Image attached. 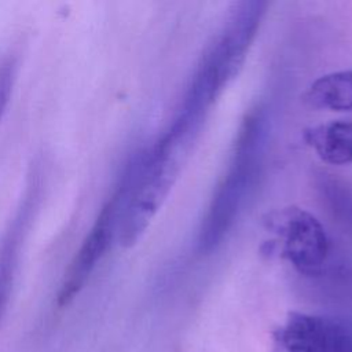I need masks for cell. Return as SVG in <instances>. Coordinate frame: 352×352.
I'll use <instances>...</instances> for the list:
<instances>
[{
    "label": "cell",
    "instance_id": "1",
    "mask_svg": "<svg viewBox=\"0 0 352 352\" xmlns=\"http://www.w3.org/2000/svg\"><path fill=\"white\" fill-rule=\"evenodd\" d=\"M199 135L194 126L175 120L155 144L136 155L125 169V194L117 239L121 246H133L169 195L182 166Z\"/></svg>",
    "mask_w": 352,
    "mask_h": 352
},
{
    "label": "cell",
    "instance_id": "2",
    "mask_svg": "<svg viewBox=\"0 0 352 352\" xmlns=\"http://www.w3.org/2000/svg\"><path fill=\"white\" fill-rule=\"evenodd\" d=\"M263 118L260 113L252 111L243 120L238 132L234 154L228 170L208 208L198 235L201 253H210L216 249L232 227L238 213L253 186L261 158Z\"/></svg>",
    "mask_w": 352,
    "mask_h": 352
},
{
    "label": "cell",
    "instance_id": "3",
    "mask_svg": "<svg viewBox=\"0 0 352 352\" xmlns=\"http://www.w3.org/2000/svg\"><path fill=\"white\" fill-rule=\"evenodd\" d=\"M267 228L280 239L282 256L301 274L316 275L329 256V238L320 221L308 210L287 206L268 213Z\"/></svg>",
    "mask_w": 352,
    "mask_h": 352
},
{
    "label": "cell",
    "instance_id": "4",
    "mask_svg": "<svg viewBox=\"0 0 352 352\" xmlns=\"http://www.w3.org/2000/svg\"><path fill=\"white\" fill-rule=\"evenodd\" d=\"M267 6L265 1L234 3L223 32L204 55L202 62L223 89L238 76Z\"/></svg>",
    "mask_w": 352,
    "mask_h": 352
},
{
    "label": "cell",
    "instance_id": "5",
    "mask_svg": "<svg viewBox=\"0 0 352 352\" xmlns=\"http://www.w3.org/2000/svg\"><path fill=\"white\" fill-rule=\"evenodd\" d=\"M125 194L124 180L120 179L117 188L102 206L95 223L85 235L81 246L72 258L58 293V305H67L84 287L96 265L117 238L120 214Z\"/></svg>",
    "mask_w": 352,
    "mask_h": 352
},
{
    "label": "cell",
    "instance_id": "6",
    "mask_svg": "<svg viewBox=\"0 0 352 352\" xmlns=\"http://www.w3.org/2000/svg\"><path fill=\"white\" fill-rule=\"evenodd\" d=\"M279 340L287 352H352V320L292 312Z\"/></svg>",
    "mask_w": 352,
    "mask_h": 352
},
{
    "label": "cell",
    "instance_id": "7",
    "mask_svg": "<svg viewBox=\"0 0 352 352\" xmlns=\"http://www.w3.org/2000/svg\"><path fill=\"white\" fill-rule=\"evenodd\" d=\"M305 142L330 165L352 164V122L331 121L305 129Z\"/></svg>",
    "mask_w": 352,
    "mask_h": 352
},
{
    "label": "cell",
    "instance_id": "8",
    "mask_svg": "<svg viewBox=\"0 0 352 352\" xmlns=\"http://www.w3.org/2000/svg\"><path fill=\"white\" fill-rule=\"evenodd\" d=\"M304 102L312 109L352 111V70H341L316 78L305 91Z\"/></svg>",
    "mask_w": 352,
    "mask_h": 352
},
{
    "label": "cell",
    "instance_id": "9",
    "mask_svg": "<svg viewBox=\"0 0 352 352\" xmlns=\"http://www.w3.org/2000/svg\"><path fill=\"white\" fill-rule=\"evenodd\" d=\"M15 74L10 67L0 66V120L4 114L7 103L10 100V95L12 91Z\"/></svg>",
    "mask_w": 352,
    "mask_h": 352
},
{
    "label": "cell",
    "instance_id": "10",
    "mask_svg": "<svg viewBox=\"0 0 352 352\" xmlns=\"http://www.w3.org/2000/svg\"><path fill=\"white\" fill-rule=\"evenodd\" d=\"M8 290H10V285L0 282V315H1V311H3L4 304H6V301H7Z\"/></svg>",
    "mask_w": 352,
    "mask_h": 352
}]
</instances>
